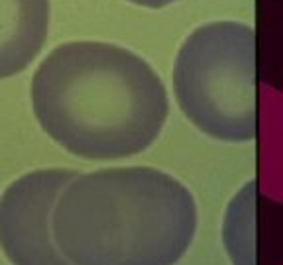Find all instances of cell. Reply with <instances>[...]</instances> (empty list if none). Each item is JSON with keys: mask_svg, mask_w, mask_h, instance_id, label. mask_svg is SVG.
Listing matches in <instances>:
<instances>
[{"mask_svg": "<svg viewBox=\"0 0 283 265\" xmlns=\"http://www.w3.org/2000/svg\"><path fill=\"white\" fill-rule=\"evenodd\" d=\"M31 106L53 141L93 161L148 149L169 112L167 91L150 63L102 41L55 47L31 79Z\"/></svg>", "mask_w": 283, "mask_h": 265, "instance_id": "6da1fadb", "label": "cell"}, {"mask_svg": "<svg viewBox=\"0 0 283 265\" xmlns=\"http://www.w3.org/2000/svg\"><path fill=\"white\" fill-rule=\"evenodd\" d=\"M195 230L191 191L154 167L77 175L51 216L55 246L71 265H175Z\"/></svg>", "mask_w": 283, "mask_h": 265, "instance_id": "7a4b0ae2", "label": "cell"}, {"mask_svg": "<svg viewBox=\"0 0 283 265\" xmlns=\"http://www.w3.org/2000/svg\"><path fill=\"white\" fill-rule=\"evenodd\" d=\"M187 120L220 141H250L258 128L256 35L240 22H211L189 35L173 67Z\"/></svg>", "mask_w": 283, "mask_h": 265, "instance_id": "3957f363", "label": "cell"}, {"mask_svg": "<svg viewBox=\"0 0 283 265\" xmlns=\"http://www.w3.org/2000/svg\"><path fill=\"white\" fill-rule=\"evenodd\" d=\"M73 169H39L16 179L0 197V248L14 265H71L55 246L51 216Z\"/></svg>", "mask_w": 283, "mask_h": 265, "instance_id": "277c9868", "label": "cell"}, {"mask_svg": "<svg viewBox=\"0 0 283 265\" xmlns=\"http://www.w3.org/2000/svg\"><path fill=\"white\" fill-rule=\"evenodd\" d=\"M49 32V0H0V79L28 69Z\"/></svg>", "mask_w": 283, "mask_h": 265, "instance_id": "5b68a950", "label": "cell"}, {"mask_svg": "<svg viewBox=\"0 0 283 265\" xmlns=\"http://www.w3.org/2000/svg\"><path fill=\"white\" fill-rule=\"evenodd\" d=\"M128 2H132V4H136V6H144V8H163V6H169V4H173V2H177V0H128Z\"/></svg>", "mask_w": 283, "mask_h": 265, "instance_id": "8992f818", "label": "cell"}]
</instances>
